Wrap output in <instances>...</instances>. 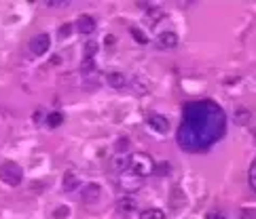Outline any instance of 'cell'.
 <instances>
[{
	"mask_svg": "<svg viewBox=\"0 0 256 219\" xmlns=\"http://www.w3.org/2000/svg\"><path fill=\"white\" fill-rule=\"evenodd\" d=\"M227 133L225 112L214 101H193L184 108L182 125L176 133L184 152H206Z\"/></svg>",
	"mask_w": 256,
	"mask_h": 219,
	"instance_id": "1",
	"label": "cell"
},
{
	"mask_svg": "<svg viewBox=\"0 0 256 219\" xmlns=\"http://www.w3.org/2000/svg\"><path fill=\"white\" fill-rule=\"evenodd\" d=\"M129 171L144 179L155 171V160L146 152H136V154H131V158H129Z\"/></svg>",
	"mask_w": 256,
	"mask_h": 219,
	"instance_id": "2",
	"label": "cell"
},
{
	"mask_svg": "<svg viewBox=\"0 0 256 219\" xmlns=\"http://www.w3.org/2000/svg\"><path fill=\"white\" fill-rule=\"evenodd\" d=\"M0 179L6 183V185H19L23 179V171L17 163H11V160H4L0 164Z\"/></svg>",
	"mask_w": 256,
	"mask_h": 219,
	"instance_id": "3",
	"label": "cell"
},
{
	"mask_svg": "<svg viewBox=\"0 0 256 219\" xmlns=\"http://www.w3.org/2000/svg\"><path fill=\"white\" fill-rule=\"evenodd\" d=\"M142 183H144V179L138 177L136 173H131V171H127L121 175V188L125 192H136V190L142 188Z\"/></svg>",
	"mask_w": 256,
	"mask_h": 219,
	"instance_id": "4",
	"label": "cell"
},
{
	"mask_svg": "<svg viewBox=\"0 0 256 219\" xmlns=\"http://www.w3.org/2000/svg\"><path fill=\"white\" fill-rule=\"evenodd\" d=\"M49 47H51V38H49V34H38V36H34L30 40V51L34 55H44L49 51Z\"/></svg>",
	"mask_w": 256,
	"mask_h": 219,
	"instance_id": "5",
	"label": "cell"
},
{
	"mask_svg": "<svg viewBox=\"0 0 256 219\" xmlns=\"http://www.w3.org/2000/svg\"><path fill=\"white\" fill-rule=\"evenodd\" d=\"M149 127L152 128V131H159V133H170V120L165 118V116H161V114H150L149 116Z\"/></svg>",
	"mask_w": 256,
	"mask_h": 219,
	"instance_id": "6",
	"label": "cell"
},
{
	"mask_svg": "<svg viewBox=\"0 0 256 219\" xmlns=\"http://www.w3.org/2000/svg\"><path fill=\"white\" fill-rule=\"evenodd\" d=\"M155 42H157L159 49H176L178 47V34L176 32H161Z\"/></svg>",
	"mask_w": 256,
	"mask_h": 219,
	"instance_id": "7",
	"label": "cell"
},
{
	"mask_svg": "<svg viewBox=\"0 0 256 219\" xmlns=\"http://www.w3.org/2000/svg\"><path fill=\"white\" fill-rule=\"evenodd\" d=\"M100 196H102V188L98 183H89L83 190V202H87V204H95L100 201Z\"/></svg>",
	"mask_w": 256,
	"mask_h": 219,
	"instance_id": "8",
	"label": "cell"
},
{
	"mask_svg": "<svg viewBox=\"0 0 256 219\" xmlns=\"http://www.w3.org/2000/svg\"><path fill=\"white\" fill-rule=\"evenodd\" d=\"M76 30H79L81 34H91L95 30V19L89 15H81L79 21H76Z\"/></svg>",
	"mask_w": 256,
	"mask_h": 219,
	"instance_id": "9",
	"label": "cell"
},
{
	"mask_svg": "<svg viewBox=\"0 0 256 219\" xmlns=\"http://www.w3.org/2000/svg\"><path fill=\"white\" fill-rule=\"evenodd\" d=\"M106 82L110 87H114V89H123L127 85V76L121 74V72H110V74L106 76Z\"/></svg>",
	"mask_w": 256,
	"mask_h": 219,
	"instance_id": "10",
	"label": "cell"
},
{
	"mask_svg": "<svg viewBox=\"0 0 256 219\" xmlns=\"http://www.w3.org/2000/svg\"><path fill=\"white\" fill-rule=\"evenodd\" d=\"M117 211L121 213H136V201L133 198H123L117 202Z\"/></svg>",
	"mask_w": 256,
	"mask_h": 219,
	"instance_id": "11",
	"label": "cell"
},
{
	"mask_svg": "<svg viewBox=\"0 0 256 219\" xmlns=\"http://www.w3.org/2000/svg\"><path fill=\"white\" fill-rule=\"evenodd\" d=\"M140 219H165V213L161 209H146L140 213Z\"/></svg>",
	"mask_w": 256,
	"mask_h": 219,
	"instance_id": "12",
	"label": "cell"
},
{
	"mask_svg": "<svg viewBox=\"0 0 256 219\" xmlns=\"http://www.w3.org/2000/svg\"><path fill=\"white\" fill-rule=\"evenodd\" d=\"M64 122V114L62 112H51L49 116H47V125L51 127V128H57Z\"/></svg>",
	"mask_w": 256,
	"mask_h": 219,
	"instance_id": "13",
	"label": "cell"
},
{
	"mask_svg": "<svg viewBox=\"0 0 256 219\" xmlns=\"http://www.w3.org/2000/svg\"><path fill=\"white\" fill-rule=\"evenodd\" d=\"M76 185H79V179H76V175H72V173H66V177H64V190L70 192V190H74Z\"/></svg>",
	"mask_w": 256,
	"mask_h": 219,
	"instance_id": "14",
	"label": "cell"
},
{
	"mask_svg": "<svg viewBox=\"0 0 256 219\" xmlns=\"http://www.w3.org/2000/svg\"><path fill=\"white\" fill-rule=\"evenodd\" d=\"M248 120H250V112H248L246 108H239L237 114H235V122H237V125H246Z\"/></svg>",
	"mask_w": 256,
	"mask_h": 219,
	"instance_id": "15",
	"label": "cell"
},
{
	"mask_svg": "<svg viewBox=\"0 0 256 219\" xmlns=\"http://www.w3.org/2000/svg\"><path fill=\"white\" fill-rule=\"evenodd\" d=\"M129 32H131V36L136 38V40H138L140 44H149V38H146V34H144V32H140L138 28H131Z\"/></svg>",
	"mask_w": 256,
	"mask_h": 219,
	"instance_id": "16",
	"label": "cell"
},
{
	"mask_svg": "<svg viewBox=\"0 0 256 219\" xmlns=\"http://www.w3.org/2000/svg\"><path fill=\"white\" fill-rule=\"evenodd\" d=\"M93 68H95L93 59H89V57H85V59H83V66H81V72H83V74H87V72H93Z\"/></svg>",
	"mask_w": 256,
	"mask_h": 219,
	"instance_id": "17",
	"label": "cell"
},
{
	"mask_svg": "<svg viewBox=\"0 0 256 219\" xmlns=\"http://www.w3.org/2000/svg\"><path fill=\"white\" fill-rule=\"evenodd\" d=\"M95 51H98V44H95V42H89L87 47H85V57H89V59H93Z\"/></svg>",
	"mask_w": 256,
	"mask_h": 219,
	"instance_id": "18",
	"label": "cell"
},
{
	"mask_svg": "<svg viewBox=\"0 0 256 219\" xmlns=\"http://www.w3.org/2000/svg\"><path fill=\"white\" fill-rule=\"evenodd\" d=\"M68 213H70V209H68V207H57L53 215H55L57 219H64V217H68Z\"/></svg>",
	"mask_w": 256,
	"mask_h": 219,
	"instance_id": "19",
	"label": "cell"
},
{
	"mask_svg": "<svg viewBox=\"0 0 256 219\" xmlns=\"http://www.w3.org/2000/svg\"><path fill=\"white\" fill-rule=\"evenodd\" d=\"M127 147H129V139H127V137H123V139L117 141V152H125Z\"/></svg>",
	"mask_w": 256,
	"mask_h": 219,
	"instance_id": "20",
	"label": "cell"
},
{
	"mask_svg": "<svg viewBox=\"0 0 256 219\" xmlns=\"http://www.w3.org/2000/svg\"><path fill=\"white\" fill-rule=\"evenodd\" d=\"M254 177H256V164H250V175H248V183H250V188H252V190H254V185H256Z\"/></svg>",
	"mask_w": 256,
	"mask_h": 219,
	"instance_id": "21",
	"label": "cell"
},
{
	"mask_svg": "<svg viewBox=\"0 0 256 219\" xmlns=\"http://www.w3.org/2000/svg\"><path fill=\"white\" fill-rule=\"evenodd\" d=\"M239 219H254V211L252 209H241L239 211Z\"/></svg>",
	"mask_w": 256,
	"mask_h": 219,
	"instance_id": "22",
	"label": "cell"
},
{
	"mask_svg": "<svg viewBox=\"0 0 256 219\" xmlns=\"http://www.w3.org/2000/svg\"><path fill=\"white\" fill-rule=\"evenodd\" d=\"M70 32H72V25H70V23H66V25H62V30H60V36H64V38H66V36L70 34Z\"/></svg>",
	"mask_w": 256,
	"mask_h": 219,
	"instance_id": "23",
	"label": "cell"
},
{
	"mask_svg": "<svg viewBox=\"0 0 256 219\" xmlns=\"http://www.w3.org/2000/svg\"><path fill=\"white\" fill-rule=\"evenodd\" d=\"M208 219H227V217L222 215V213H218V211H212V213L208 215Z\"/></svg>",
	"mask_w": 256,
	"mask_h": 219,
	"instance_id": "24",
	"label": "cell"
},
{
	"mask_svg": "<svg viewBox=\"0 0 256 219\" xmlns=\"http://www.w3.org/2000/svg\"><path fill=\"white\" fill-rule=\"evenodd\" d=\"M51 63H55V66H57V63H62V57H60V55H55V57H51Z\"/></svg>",
	"mask_w": 256,
	"mask_h": 219,
	"instance_id": "25",
	"label": "cell"
},
{
	"mask_svg": "<svg viewBox=\"0 0 256 219\" xmlns=\"http://www.w3.org/2000/svg\"><path fill=\"white\" fill-rule=\"evenodd\" d=\"M43 118V114H41V110H36V114H34V120H41Z\"/></svg>",
	"mask_w": 256,
	"mask_h": 219,
	"instance_id": "26",
	"label": "cell"
},
{
	"mask_svg": "<svg viewBox=\"0 0 256 219\" xmlns=\"http://www.w3.org/2000/svg\"><path fill=\"white\" fill-rule=\"evenodd\" d=\"M62 4H66V2H47V6H62Z\"/></svg>",
	"mask_w": 256,
	"mask_h": 219,
	"instance_id": "27",
	"label": "cell"
}]
</instances>
